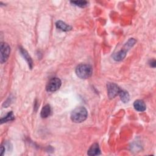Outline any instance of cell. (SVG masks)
<instances>
[{
	"instance_id": "1",
	"label": "cell",
	"mask_w": 156,
	"mask_h": 156,
	"mask_svg": "<svg viewBox=\"0 0 156 156\" xmlns=\"http://www.w3.org/2000/svg\"><path fill=\"white\" fill-rule=\"evenodd\" d=\"M88 116L87 109L83 107H78L73 110L71 113V119L75 123H80L84 121Z\"/></svg>"
},
{
	"instance_id": "2",
	"label": "cell",
	"mask_w": 156,
	"mask_h": 156,
	"mask_svg": "<svg viewBox=\"0 0 156 156\" xmlns=\"http://www.w3.org/2000/svg\"><path fill=\"white\" fill-rule=\"evenodd\" d=\"M93 73L92 67L88 64L80 63L76 68V74L80 79L89 78Z\"/></svg>"
},
{
	"instance_id": "3",
	"label": "cell",
	"mask_w": 156,
	"mask_h": 156,
	"mask_svg": "<svg viewBox=\"0 0 156 156\" xmlns=\"http://www.w3.org/2000/svg\"><path fill=\"white\" fill-rule=\"evenodd\" d=\"M62 85V81L58 77H52L48 82L46 90L48 92H54L58 90Z\"/></svg>"
},
{
	"instance_id": "4",
	"label": "cell",
	"mask_w": 156,
	"mask_h": 156,
	"mask_svg": "<svg viewBox=\"0 0 156 156\" xmlns=\"http://www.w3.org/2000/svg\"><path fill=\"white\" fill-rule=\"evenodd\" d=\"M1 56L0 62L1 63H5L9 58L10 53V48L9 44L5 42H1L0 44Z\"/></svg>"
},
{
	"instance_id": "5",
	"label": "cell",
	"mask_w": 156,
	"mask_h": 156,
	"mask_svg": "<svg viewBox=\"0 0 156 156\" xmlns=\"http://www.w3.org/2000/svg\"><path fill=\"white\" fill-rule=\"evenodd\" d=\"M107 94L110 99H113L119 94L121 88L115 83H108L107 85Z\"/></svg>"
},
{
	"instance_id": "6",
	"label": "cell",
	"mask_w": 156,
	"mask_h": 156,
	"mask_svg": "<svg viewBox=\"0 0 156 156\" xmlns=\"http://www.w3.org/2000/svg\"><path fill=\"white\" fill-rule=\"evenodd\" d=\"M87 154L88 155L93 156V155H98L101 154V150L99 146V144L98 143H94L93 144L89 149L88 150Z\"/></svg>"
},
{
	"instance_id": "7",
	"label": "cell",
	"mask_w": 156,
	"mask_h": 156,
	"mask_svg": "<svg viewBox=\"0 0 156 156\" xmlns=\"http://www.w3.org/2000/svg\"><path fill=\"white\" fill-rule=\"evenodd\" d=\"M20 51L21 54V55L23 56V57L25 58V60H26V62H27L29 66L30 67V68H32L33 66V62H32V60L30 57V56L29 55L28 52H27L26 50H25L24 48L20 47Z\"/></svg>"
},
{
	"instance_id": "8",
	"label": "cell",
	"mask_w": 156,
	"mask_h": 156,
	"mask_svg": "<svg viewBox=\"0 0 156 156\" xmlns=\"http://www.w3.org/2000/svg\"><path fill=\"white\" fill-rule=\"evenodd\" d=\"M133 107L138 112H144L145 111L146 107V104L143 101L138 99L136 100L134 103H133Z\"/></svg>"
},
{
	"instance_id": "9",
	"label": "cell",
	"mask_w": 156,
	"mask_h": 156,
	"mask_svg": "<svg viewBox=\"0 0 156 156\" xmlns=\"http://www.w3.org/2000/svg\"><path fill=\"white\" fill-rule=\"evenodd\" d=\"M55 26L57 29L62 30V31H69L70 30L72 27L69 25L67 24L65 22L62 21H57L55 23Z\"/></svg>"
},
{
	"instance_id": "10",
	"label": "cell",
	"mask_w": 156,
	"mask_h": 156,
	"mask_svg": "<svg viewBox=\"0 0 156 156\" xmlns=\"http://www.w3.org/2000/svg\"><path fill=\"white\" fill-rule=\"evenodd\" d=\"M120 97V99L121 100L122 102H123L124 103H127L129 100H130V96L129 93L124 90L121 89L119 94H118Z\"/></svg>"
},
{
	"instance_id": "11",
	"label": "cell",
	"mask_w": 156,
	"mask_h": 156,
	"mask_svg": "<svg viewBox=\"0 0 156 156\" xmlns=\"http://www.w3.org/2000/svg\"><path fill=\"white\" fill-rule=\"evenodd\" d=\"M51 112V107L49 104H47L46 105H44L41 110V116L43 118H46L47 117H48Z\"/></svg>"
},
{
	"instance_id": "12",
	"label": "cell",
	"mask_w": 156,
	"mask_h": 156,
	"mask_svg": "<svg viewBox=\"0 0 156 156\" xmlns=\"http://www.w3.org/2000/svg\"><path fill=\"white\" fill-rule=\"evenodd\" d=\"M126 55V50L122 49L120 50L118 52L114 54L113 55V59L116 61H121L123 60Z\"/></svg>"
},
{
	"instance_id": "13",
	"label": "cell",
	"mask_w": 156,
	"mask_h": 156,
	"mask_svg": "<svg viewBox=\"0 0 156 156\" xmlns=\"http://www.w3.org/2000/svg\"><path fill=\"white\" fill-rule=\"evenodd\" d=\"M14 119H15V116H14L13 112H10L7 114V115L5 116H4L1 119V123L2 124L4 122L13 121Z\"/></svg>"
},
{
	"instance_id": "14",
	"label": "cell",
	"mask_w": 156,
	"mask_h": 156,
	"mask_svg": "<svg viewBox=\"0 0 156 156\" xmlns=\"http://www.w3.org/2000/svg\"><path fill=\"white\" fill-rule=\"evenodd\" d=\"M71 3L80 7H85L88 4V2L85 1H71Z\"/></svg>"
},
{
	"instance_id": "15",
	"label": "cell",
	"mask_w": 156,
	"mask_h": 156,
	"mask_svg": "<svg viewBox=\"0 0 156 156\" xmlns=\"http://www.w3.org/2000/svg\"><path fill=\"white\" fill-rule=\"evenodd\" d=\"M1 155H3V153L4 152V151H5V147H4L2 146H1Z\"/></svg>"
}]
</instances>
